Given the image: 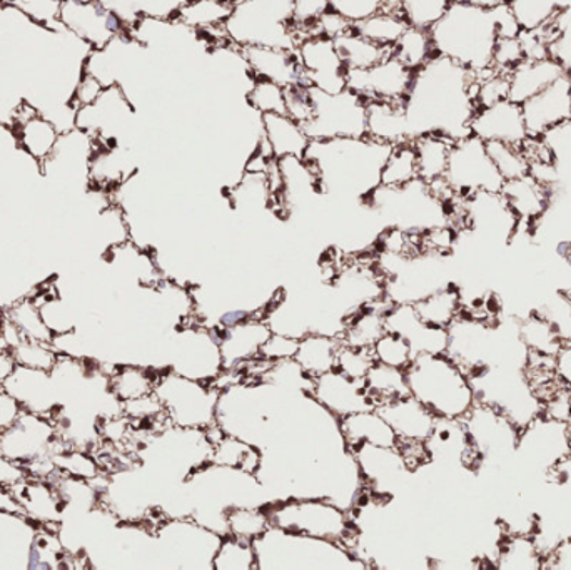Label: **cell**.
Listing matches in <instances>:
<instances>
[{"mask_svg":"<svg viewBox=\"0 0 571 570\" xmlns=\"http://www.w3.org/2000/svg\"><path fill=\"white\" fill-rule=\"evenodd\" d=\"M404 378L411 393L436 416L463 419L475 405L469 377L453 360L420 353Z\"/></svg>","mask_w":571,"mask_h":570,"instance_id":"cell-5","label":"cell"},{"mask_svg":"<svg viewBox=\"0 0 571 570\" xmlns=\"http://www.w3.org/2000/svg\"><path fill=\"white\" fill-rule=\"evenodd\" d=\"M394 144L373 137L309 141L304 162L316 180L318 193L368 202L381 186V172Z\"/></svg>","mask_w":571,"mask_h":570,"instance_id":"cell-2","label":"cell"},{"mask_svg":"<svg viewBox=\"0 0 571 570\" xmlns=\"http://www.w3.org/2000/svg\"><path fill=\"white\" fill-rule=\"evenodd\" d=\"M410 27L404 15L379 12L366 21L354 24L353 31L361 37L379 44V46L394 47V44L403 36L404 31Z\"/></svg>","mask_w":571,"mask_h":570,"instance_id":"cell-26","label":"cell"},{"mask_svg":"<svg viewBox=\"0 0 571 570\" xmlns=\"http://www.w3.org/2000/svg\"><path fill=\"white\" fill-rule=\"evenodd\" d=\"M413 72L393 54L368 69H348L347 89L365 101L401 102L413 80Z\"/></svg>","mask_w":571,"mask_h":570,"instance_id":"cell-9","label":"cell"},{"mask_svg":"<svg viewBox=\"0 0 571 570\" xmlns=\"http://www.w3.org/2000/svg\"><path fill=\"white\" fill-rule=\"evenodd\" d=\"M263 136L271 147L272 156L276 159L282 158H304L309 137L304 133L300 122L294 121L288 114L268 112L262 114Z\"/></svg>","mask_w":571,"mask_h":570,"instance_id":"cell-18","label":"cell"},{"mask_svg":"<svg viewBox=\"0 0 571 570\" xmlns=\"http://www.w3.org/2000/svg\"><path fill=\"white\" fill-rule=\"evenodd\" d=\"M11 4L39 26L50 31L65 29L59 21L62 0H14Z\"/></svg>","mask_w":571,"mask_h":570,"instance_id":"cell-35","label":"cell"},{"mask_svg":"<svg viewBox=\"0 0 571 570\" xmlns=\"http://www.w3.org/2000/svg\"><path fill=\"white\" fill-rule=\"evenodd\" d=\"M416 151L418 178L425 183L445 178L453 141L438 134H425L411 141Z\"/></svg>","mask_w":571,"mask_h":570,"instance_id":"cell-22","label":"cell"},{"mask_svg":"<svg viewBox=\"0 0 571 570\" xmlns=\"http://www.w3.org/2000/svg\"><path fill=\"white\" fill-rule=\"evenodd\" d=\"M307 96L311 116L303 130L309 141L368 136L365 97L350 89L329 94L313 86H307Z\"/></svg>","mask_w":571,"mask_h":570,"instance_id":"cell-6","label":"cell"},{"mask_svg":"<svg viewBox=\"0 0 571 570\" xmlns=\"http://www.w3.org/2000/svg\"><path fill=\"white\" fill-rule=\"evenodd\" d=\"M11 2H14V0H0V5L11 4Z\"/></svg>","mask_w":571,"mask_h":570,"instance_id":"cell-45","label":"cell"},{"mask_svg":"<svg viewBox=\"0 0 571 570\" xmlns=\"http://www.w3.org/2000/svg\"><path fill=\"white\" fill-rule=\"evenodd\" d=\"M539 34L547 40L550 58L571 76V5L561 9Z\"/></svg>","mask_w":571,"mask_h":570,"instance_id":"cell-27","label":"cell"},{"mask_svg":"<svg viewBox=\"0 0 571 570\" xmlns=\"http://www.w3.org/2000/svg\"><path fill=\"white\" fill-rule=\"evenodd\" d=\"M328 11L329 0H294L293 21L301 40L311 37L313 26Z\"/></svg>","mask_w":571,"mask_h":570,"instance_id":"cell-37","label":"cell"},{"mask_svg":"<svg viewBox=\"0 0 571 570\" xmlns=\"http://www.w3.org/2000/svg\"><path fill=\"white\" fill-rule=\"evenodd\" d=\"M428 33L435 54L451 59L476 76L495 69L498 31L491 9L453 0Z\"/></svg>","mask_w":571,"mask_h":570,"instance_id":"cell-3","label":"cell"},{"mask_svg":"<svg viewBox=\"0 0 571 570\" xmlns=\"http://www.w3.org/2000/svg\"><path fill=\"white\" fill-rule=\"evenodd\" d=\"M286 114L300 122L301 126L309 119L311 102L307 86L286 87Z\"/></svg>","mask_w":571,"mask_h":570,"instance_id":"cell-41","label":"cell"},{"mask_svg":"<svg viewBox=\"0 0 571 570\" xmlns=\"http://www.w3.org/2000/svg\"><path fill=\"white\" fill-rule=\"evenodd\" d=\"M542 141L548 147L560 178L558 186H571V119L548 130L543 134Z\"/></svg>","mask_w":571,"mask_h":570,"instance_id":"cell-30","label":"cell"},{"mask_svg":"<svg viewBox=\"0 0 571 570\" xmlns=\"http://www.w3.org/2000/svg\"><path fill=\"white\" fill-rule=\"evenodd\" d=\"M296 356L304 368L315 372L316 375H326L338 353H336L335 340L331 338L313 337L300 344Z\"/></svg>","mask_w":571,"mask_h":570,"instance_id":"cell-32","label":"cell"},{"mask_svg":"<svg viewBox=\"0 0 571 570\" xmlns=\"http://www.w3.org/2000/svg\"><path fill=\"white\" fill-rule=\"evenodd\" d=\"M517 452L530 463L543 470H551L564 457L570 456L567 422L539 413L518 435Z\"/></svg>","mask_w":571,"mask_h":570,"instance_id":"cell-11","label":"cell"},{"mask_svg":"<svg viewBox=\"0 0 571 570\" xmlns=\"http://www.w3.org/2000/svg\"><path fill=\"white\" fill-rule=\"evenodd\" d=\"M12 128L17 136L19 146L39 165H42L49 158L50 153L54 151L56 144L61 136L54 122L44 118L42 114L34 116L29 121L21 122V124H12Z\"/></svg>","mask_w":571,"mask_h":570,"instance_id":"cell-21","label":"cell"},{"mask_svg":"<svg viewBox=\"0 0 571 570\" xmlns=\"http://www.w3.org/2000/svg\"><path fill=\"white\" fill-rule=\"evenodd\" d=\"M293 340V338L284 337V335H275V337H269V343L276 344L281 341V343L288 344L290 341ZM268 356H288L290 353L286 352V350H282V347H276L275 350H268V352H265Z\"/></svg>","mask_w":571,"mask_h":570,"instance_id":"cell-43","label":"cell"},{"mask_svg":"<svg viewBox=\"0 0 571 570\" xmlns=\"http://www.w3.org/2000/svg\"><path fill=\"white\" fill-rule=\"evenodd\" d=\"M486 151L505 181L517 180V178L529 174V159L525 158L520 147L500 143V141H488Z\"/></svg>","mask_w":571,"mask_h":570,"instance_id":"cell-31","label":"cell"},{"mask_svg":"<svg viewBox=\"0 0 571 570\" xmlns=\"http://www.w3.org/2000/svg\"><path fill=\"white\" fill-rule=\"evenodd\" d=\"M106 11L112 12L124 24L125 29H133L144 19L172 21L187 0H96Z\"/></svg>","mask_w":571,"mask_h":570,"instance_id":"cell-19","label":"cell"},{"mask_svg":"<svg viewBox=\"0 0 571 570\" xmlns=\"http://www.w3.org/2000/svg\"><path fill=\"white\" fill-rule=\"evenodd\" d=\"M240 51L254 80L271 81L284 89L307 86L296 51H282L269 47H243Z\"/></svg>","mask_w":571,"mask_h":570,"instance_id":"cell-15","label":"cell"},{"mask_svg":"<svg viewBox=\"0 0 571 570\" xmlns=\"http://www.w3.org/2000/svg\"><path fill=\"white\" fill-rule=\"evenodd\" d=\"M507 199L511 211L517 215L520 222L532 228L533 222L538 221L547 209L550 208L554 193L547 186L533 180L530 174L517 180L505 181L500 191Z\"/></svg>","mask_w":571,"mask_h":570,"instance_id":"cell-17","label":"cell"},{"mask_svg":"<svg viewBox=\"0 0 571 570\" xmlns=\"http://www.w3.org/2000/svg\"><path fill=\"white\" fill-rule=\"evenodd\" d=\"M368 136L381 143H408V124L404 116L403 101H368Z\"/></svg>","mask_w":571,"mask_h":570,"instance_id":"cell-20","label":"cell"},{"mask_svg":"<svg viewBox=\"0 0 571 570\" xmlns=\"http://www.w3.org/2000/svg\"><path fill=\"white\" fill-rule=\"evenodd\" d=\"M529 137H542L551 128L571 119V76L563 74L522 105Z\"/></svg>","mask_w":571,"mask_h":570,"instance_id":"cell-13","label":"cell"},{"mask_svg":"<svg viewBox=\"0 0 571 570\" xmlns=\"http://www.w3.org/2000/svg\"><path fill=\"white\" fill-rule=\"evenodd\" d=\"M413 306L425 324L448 330L453 319L460 315L461 294L457 288L448 284L444 290L435 291L422 302L414 303Z\"/></svg>","mask_w":571,"mask_h":570,"instance_id":"cell-25","label":"cell"},{"mask_svg":"<svg viewBox=\"0 0 571 570\" xmlns=\"http://www.w3.org/2000/svg\"><path fill=\"white\" fill-rule=\"evenodd\" d=\"M472 134L485 141H500V143L522 146L529 137L525 121H523L522 106L505 99L497 105L488 106L476 111L472 121Z\"/></svg>","mask_w":571,"mask_h":570,"instance_id":"cell-14","label":"cell"},{"mask_svg":"<svg viewBox=\"0 0 571 570\" xmlns=\"http://www.w3.org/2000/svg\"><path fill=\"white\" fill-rule=\"evenodd\" d=\"M445 180L458 199H466L478 191L500 193L505 184L503 177L486 151L485 141L475 134L453 143Z\"/></svg>","mask_w":571,"mask_h":570,"instance_id":"cell-7","label":"cell"},{"mask_svg":"<svg viewBox=\"0 0 571 570\" xmlns=\"http://www.w3.org/2000/svg\"><path fill=\"white\" fill-rule=\"evenodd\" d=\"M335 46L347 65V71L348 69L373 68L393 54V47L372 43L354 33L353 29L348 31L343 36L336 37Z\"/></svg>","mask_w":571,"mask_h":570,"instance_id":"cell-23","label":"cell"},{"mask_svg":"<svg viewBox=\"0 0 571 570\" xmlns=\"http://www.w3.org/2000/svg\"><path fill=\"white\" fill-rule=\"evenodd\" d=\"M104 86L99 80L89 74V72L84 71L83 76H81L77 87H75L74 96H72V102H74L75 111L84 106L93 105L96 101L97 97L102 94Z\"/></svg>","mask_w":571,"mask_h":570,"instance_id":"cell-42","label":"cell"},{"mask_svg":"<svg viewBox=\"0 0 571 570\" xmlns=\"http://www.w3.org/2000/svg\"><path fill=\"white\" fill-rule=\"evenodd\" d=\"M246 101L259 114H286V89L271 81L254 80L247 90Z\"/></svg>","mask_w":571,"mask_h":570,"instance_id":"cell-33","label":"cell"},{"mask_svg":"<svg viewBox=\"0 0 571 570\" xmlns=\"http://www.w3.org/2000/svg\"><path fill=\"white\" fill-rule=\"evenodd\" d=\"M500 562L503 569H538L542 566L535 542L526 535H518L500 549Z\"/></svg>","mask_w":571,"mask_h":570,"instance_id":"cell-34","label":"cell"},{"mask_svg":"<svg viewBox=\"0 0 571 570\" xmlns=\"http://www.w3.org/2000/svg\"><path fill=\"white\" fill-rule=\"evenodd\" d=\"M307 86L318 87L329 94L347 89V65L336 49L335 39L313 36L301 40L296 49Z\"/></svg>","mask_w":571,"mask_h":570,"instance_id":"cell-12","label":"cell"},{"mask_svg":"<svg viewBox=\"0 0 571 570\" xmlns=\"http://www.w3.org/2000/svg\"><path fill=\"white\" fill-rule=\"evenodd\" d=\"M525 59L522 43L518 37H503L497 40L495 54H493V68L508 74L511 69L517 68Z\"/></svg>","mask_w":571,"mask_h":570,"instance_id":"cell-40","label":"cell"},{"mask_svg":"<svg viewBox=\"0 0 571 570\" xmlns=\"http://www.w3.org/2000/svg\"><path fill=\"white\" fill-rule=\"evenodd\" d=\"M294 0H236L222 33L231 46L296 51L301 39L293 21Z\"/></svg>","mask_w":571,"mask_h":570,"instance_id":"cell-4","label":"cell"},{"mask_svg":"<svg viewBox=\"0 0 571 570\" xmlns=\"http://www.w3.org/2000/svg\"><path fill=\"white\" fill-rule=\"evenodd\" d=\"M451 2L453 0H403V15L410 26L429 29Z\"/></svg>","mask_w":571,"mask_h":570,"instance_id":"cell-36","label":"cell"},{"mask_svg":"<svg viewBox=\"0 0 571 570\" xmlns=\"http://www.w3.org/2000/svg\"><path fill=\"white\" fill-rule=\"evenodd\" d=\"M508 90H510L508 74L493 71L488 76L482 77V80H478V96H476L478 109L505 101V99H508Z\"/></svg>","mask_w":571,"mask_h":570,"instance_id":"cell-39","label":"cell"},{"mask_svg":"<svg viewBox=\"0 0 571 570\" xmlns=\"http://www.w3.org/2000/svg\"><path fill=\"white\" fill-rule=\"evenodd\" d=\"M231 11V2L224 0H193L181 8L175 19L199 33H211L224 26Z\"/></svg>","mask_w":571,"mask_h":570,"instance_id":"cell-24","label":"cell"},{"mask_svg":"<svg viewBox=\"0 0 571 570\" xmlns=\"http://www.w3.org/2000/svg\"><path fill=\"white\" fill-rule=\"evenodd\" d=\"M463 205L464 228L475 234L478 241L493 244H510L520 227L507 199L501 193L478 191L473 196L461 199Z\"/></svg>","mask_w":571,"mask_h":570,"instance_id":"cell-8","label":"cell"},{"mask_svg":"<svg viewBox=\"0 0 571 570\" xmlns=\"http://www.w3.org/2000/svg\"><path fill=\"white\" fill-rule=\"evenodd\" d=\"M393 56L400 59L411 71L422 68L426 61H429L435 56L428 29L414 26L408 27L400 40L394 44Z\"/></svg>","mask_w":571,"mask_h":570,"instance_id":"cell-29","label":"cell"},{"mask_svg":"<svg viewBox=\"0 0 571 570\" xmlns=\"http://www.w3.org/2000/svg\"><path fill=\"white\" fill-rule=\"evenodd\" d=\"M59 21L69 33L93 47V51H100L116 37L127 34L124 24L112 12L97 4L96 0L93 2L62 0Z\"/></svg>","mask_w":571,"mask_h":570,"instance_id":"cell-10","label":"cell"},{"mask_svg":"<svg viewBox=\"0 0 571 570\" xmlns=\"http://www.w3.org/2000/svg\"><path fill=\"white\" fill-rule=\"evenodd\" d=\"M476 96L475 72L444 56H433L413 72L403 99L408 140L438 134L457 143L472 136V121L478 111Z\"/></svg>","mask_w":571,"mask_h":570,"instance_id":"cell-1","label":"cell"},{"mask_svg":"<svg viewBox=\"0 0 571 570\" xmlns=\"http://www.w3.org/2000/svg\"><path fill=\"white\" fill-rule=\"evenodd\" d=\"M466 4L478 5V8L493 9L498 5L510 4L511 0H461Z\"/></svg>","mask_w":571,"mask_h":570,"instance_id":"cell-44","label":"cell"},{"mask_svg":"<svg viewBox=\"0 0 571 570\" xmlns=\"http://www.w3.org/2000/svg\"><path fill=\"white\" fill-rule=\"evenodd\" d=\"M329 11L340 14L354 26L382 12V0H329Z\"/></svg>","mask_w":571,"mask_h":570,"instance_id":"cell-38","label":"cell"},{"mask_svg":"<svg viewBox=\"0 0 571 570\" xmlns=\"http://www.w3.org/2000/svg\"><path fill=\"white\" fill-rule=\"evenodd\" d=\"M563 74L567 72L551 58L536 59V61L523 59L517 68L508 72V83H510L508 99L522 106L530 97L542 93Z\"/></svg>","mask_w":571,"mask_h":570,"instance_id":"cell-16","label":"cell"},{"mask_svg":"<svg viewBox=\"0 0 571 570\" xmlns=\"http://www.w3.org/2000/svg\"><path fill=\"white\" fill-rule=\"evenodd\" d=\"M418 178V162L413 143L397 144L381 172V186L400 187Z\"/></svg>","mask_w":571,"mask_h":570,"instance_id":"cell-28","label":"cell"}]
</instances>
